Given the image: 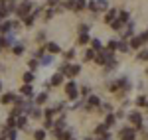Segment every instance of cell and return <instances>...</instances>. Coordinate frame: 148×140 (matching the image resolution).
<instances>
[{"mask_svg":"<svg viewBox=\"0 0 148 140\" xmlns=\"http://www.w3.org/2000/svg\"><path fill=\"white\" fill-rule=\"evenodd\" d=\"M30 10H32V0H22V4L16 8V14H18L20 18H24Z\"/></svg>","mask_w":148,"mask_h":140,"instance_id":"1","label":"cell"},{"mask_svg":"<svg viewBox=\"0 0 148 140\" xmlns=\"http://www.w3.org/2000/svg\"><path fill=\"white\" fill-rule=\"evenodd\" d=\"M65 93H67V99H69V101H75V99L79 97V91H77V87H75V83H73V81H67Z\"/></svg>","mask_w":148,"mask_h":140,"instance_id":"2","label":"cell"},{"mask_svg":"<svg viewBox=\"0 0 148 140\" xmlns=\"http://www.w3.org/2000/svg\"><path fill=\"white\" fill-rule=\"evenodd\" d=\"M119 136H121V140H134L136 138V130L134 128H123L121 132H119Z\"/></svg>","mask_w":148,"mask_h":140,"instance_id":"3","label":"cell"},{"mask_svg":"<svg viewBox=\"0 0 148 140\" xmlns=\"http://www.w3.org/2000/svg\"><path fill=\"white\" fill-rule=\"evenodd\" d=\"M128 120H130L134 126H138V124H142V115H140L138 111H130V115H128Z\"/></svg>","mask_w":148,"mask_h":140,"instance_id":"4","label":"cell"},{"mask_svg":"<svg viewBox=\"0 0 148 140\" xmlns=\"http://www.w3.org/2000/svg\"><path fill=\"white\" fill-rule=\"evenodd\" d=\"M142 44H144V42H142V38H140V36H132V38H130L128 47H130V49H140V47H142Z\"/></svg>","mask_w":148,"mask_h":140,"instance_id":"5","label":"cell"},{"mask_svg":"<svg viewBox=\"0 0 148 140\" xmlns=\"http://www.w3.org/2000/svg\"><path fill=\"white\" fill-rule=\"evenodd\" d=\"M44 49H46L47 53H51V55H56V53H59V51H61V47L57 46V44H53V42H49V44H47Z\"/></svg>","mask_w":148,"mask_h":140,"instance_id":"6","label":"cell"},{"mask_svg":"<svg viewBox=\"0 0 148 140\" xmlns=\"http://www.w3.org/2000/svg\"><path fill=\"white\" fill-rule=\"evenodd\" d=\"M79 71H81L79 65H73V63H69V67H67V71H65V75H67V77H75Z\"/></svg>","mask_w":148,"mask_h":140,"instance_id":"7","label":"cell"},{"mask_svg":"<svg viewBox=\"0 0 148 140\" xmlns=\"http://www.w3.org/2000/svg\"><path fill=\"white\" fill-rule=\"evenodd\" d=\"M61 81H63V73H56V75L49 79V83H47V85H51V87H57V85H59Z\"/></svg>","mask_w":148,"mask_h":140,"instance_id":"8","label":"cell"},{"mask_svg":"<svg viewBox=\"0 0 148 140\" xmlns=\"http://www.w3.org/2000/svg\"><path fill=\"white\" fill-rule=\"evenodd\" d=\"M14 97H16L14 93H4L2 97H0V101H2L4 105H10V103H14Z\"/></svg>","mask_w":148,"mask_h":140,"instance_id":"9","label":"cell"},{"mask_svg":"<svg viewBox=\"0 0 148 140\" xmlns=\"http://www.w3.org/2000/svg\"><path fill=\"white\" fill-rule=\"evenodd\" d=\"M26 124H28V118L26 117H16V128H26Z\"/></svg>","mask_w":148,"mask_h":140,"instance_id":"10","label":"cell"},{"mask_svg":"<svg viewBox=\"0 0 148 140\" xmlns=\"http://www.w3.org/2000/svg\"><path fill=\"white\" fill-rule=\"evenodd\" d=\"M89 107H101V99L97 95H89Z\"/></svg>","mask_w":148,"mask_h":140,"instance_id":"11","label":"cell"},{"mask_svg":"<svg viewBox=\"0 0 148 140\" xmlns=\"http://www.w3.org/2000/svg\"><path fill=\"white\" fill-rule=\"evenodd\" d=\"M10 30H12V22H8V20H6L4 24H0V34H8Z\"/></svg>","mask_w":148,"mask_h":140,"instance_id":"12","label":"cell"},{"mask_svg":"<svg viewBox=\"0 0 148 140\" xmlns=\"http://www.w3.org/2000/svg\"><path fill=\"white\" fill-rule=\"evenodd\" d=\"M20 93H22V95H26V97H34V91H32V87H30L28 83H26V85H24L22 89H20Z\"/></svg>","mask_w":148,"mask_h":140,"instance_id":"13","label":"cell"},{"mask_svg":"<svg viewBox=\"0 0 148 140\" xmlns=\"http://www.w3.org/2000/svg\"><path fill=\"white\" fill-rule=\"evenodd\" d=\"M114 122H116V117L114 115H107V120H105V124H107V128H111V126H114Z\"/></svg>","mask_w":148,"mask_h":140,"instance_id":"14","label":"cell"},{"mask_svg":"<svg viewBox=\"0 0 148 140\" xmlns=\"http://www.w3.org/2000/svg\"><path fill=\"white\" fill-rule=\"evenodd\" d=\"M116 14H119V10H109V12H107V18H105V22L111 24L114 18H116Z\"/></svg>","mask_w":148,"mask_h":140,"instance_id":"15","label":"cell"},{"mask_svg":"<svg viewBox=\"0 0 148 140\" xmlns=\"http://www.w3.org/2000/svg\"><path fill=\"white\" fill-rule=\"evenodd\" d=\"M116 18H119L121 22H128V18H130V14H128L126 10H121L119 14H116Z\"/></svg>","mask_w":148,"mask_h":140,"instance_id":"16","label":"cell"},{"mask_svg":"<svg viewBox=\"0 0 148 140\" xmlns=\"http://www.w3.org/2000/svg\"><path fill=\"white\" fill-rule=\"evenodd\" d=\"M116 49H119V51H130V47H128V44H126V40L119 42V44H116Z\"/></svg>","mask_w":148,"mask_h":140,"instance_id":"17","label":"cell"},{"mask_svg":"<svg viewBox=\"0 0 148 140\" xmlns=\"http://www.w3.org/2000/svg\"><path fill=\"white\" fill-rule=\"evenodd\" d=\"M87 8V0H75V10H85Z\"/></svg>","mask_w":148,"mask_h":140,"instance_id":"18","label":"cell"},{"mask_svg":"<svg viewBox=\"0 0 148 140\" xmlns=\"http://www.w3.org/2000/svg\"><path fill=\"white\" fill-rule=\"evenodd\" d=\"M91 38L87 36V32H79V44H89Z\"/></svg>","mask_w":148,"mask_h":140,"instance_id":"19","label":"cell"},{"mask_svg":"<svg viewBox=\"0 0 148 140\" xmlns=\"http://www.w3.org/2000/svg\"><path fill=\"white\" fill-rule=\"evenodd\" d=\"M30 117L32 118H40L42 117V111H40L38 107H32V109H30Z\"/></svg>","mask_w":148,"mask_h":140,"instance_id":"20","label":"cell"},{"mask_svg":"<svg viewBox=\"0 0 148 140\" xmlns=\"http://www.w3.org/2000/svg\"><path fill=\"white\" fill-rule=\"evenodd\" d=\"M132 36H134V30H132V24H130V26H128V28L125 30V34H123V38H125V40H130Z\"/></svg>","mask_w":148,"mask_h":140,"instance_id":"21","label":"cell"},{"mask_svg":"<svg viewBox=\"0 0 148 140\" xmlns=\"http://www.w3.org/2000/svg\"><path fill=\"white\" fill-rule=\"evenodd\" d=\"M34 73H32V71H28V73H24V81L28 83V85H32V83H34Z\"/></svg>","mask_w":148,"mask_h":140,"instance_id":"22","label":"cell"},{"mask_svg":"<svg viewBox=\"0 0 148 140\" xmlns=\"http://www.w3.org/2000/svg\"><path fill=\"white\" fill-rule=\"evenodd\" d=\"M47 101V93H40L36 97V105H42V103H46Z\"/></svg>","mask_w":148,"mask_h":140,"instance_id":"23","label":"cell"},{"mask_svg":"<svg viewBox=\"0 0 148 140\" xmlns=\"http://www.w3.org/2000/svg\"><path fill=\"white\" fill-rule=\"evenodd\" d=\"M123 24H125V22H121L119 18H114L113 22H111V28H113V30H121V28H123Z\"/></svg>","mask_w":148,"mask_h":140,"instance_id":"24","label":"cell"},{"mask_svg":"<svg viewBox=\"0 0 148 140\" xmlns=\"http://www.w3.org/2000/svg\"><path fill=\"white\" fill-rule=\"evenodd\" d=\"M63 8L65 10H75V0H65L63 2Z\"/></svg>","mask_w":148,"mask_h":140,"instance_id":"25","label":"cell"},{"mask_svg":"<svg viewBox=\"0 0 148 140\" xmlns=\"http://www.w3.org/2000/svg\"><path fill=\"white\" fill-rule=\"evenodd\" d=\"M91 47L95 49V51H99V49H103V44H101V40H91Z\"/></svg>","mask_w":148,"mask_h":140,"instance_id":"26","label":"cell"},{"mask_svg":"<svg viewBox=\"0 0 148 140\" xmlns=\"http://www.w3.org/2000/svg\"><path fill=\"white\" fill-rule=\"evenodd\" d=\"M6 140H16V128H8V132H6Z\"/></svg>","mask_w":148,"mask_h":140,"instance_id":"27","label":"cell"},{"mask_svg":"<svg viewBox=\"0 0 148 140\" xmlns=\"http://www.w3.org/2000/svg\"><path fill=\"white\" fill-rule=\"evenodd\" d=\"M34 138H36V140H44V138H46V132H44L42 128L36 130V132H34Z\"/></svg>","mask_w":148,"mask_h":140,"instance_id":"28","label":"cell"},{"mask_svg":"<svg viewBox=\"0 0 148 140\" xmlns=\"http://www.w3.org/2000/svg\"><path fill=\"white\" fill-rule=\"evenodd\" d=\"M51 61H53V57H51V53H47V55H42V63H44V65H49Z\"/></svg>","mask_w":148,"mask_h":140,"instance_id":"29","label":"cell"},{"mask_svg":"<svg viewBox=\"0 0 148 140\" xmlns=\"http://www.w3.org/2000/svg\"><path fill=\"white\" fill-rule=\"evenodd\" d=\"M105 132H107V124H99V126L95 128V134H99V136L105 134Z\"/></svg>","mask_w":148,"mask_h":140,"instance_id":"30","label":"cell"},{"mask_svg":"<svg viewBox=\"0 0 148 140\" xmlns=\"http://www.w3.org/2000/svg\"><path fill=\"white\" fill-rule=\"evenodd\" d=\"M146 101H148V97H144V95H140V97L136 99V105H138V107H144V105H146Z\"/></svg>","mask_w":148,"mask_h":140,"instance_id":"31","label":"cell"},{"mask_svg":"<svg viewBox=\"0 0 148 140\" xmlns=\"http://www.w3.org/2000/svg\"><path fill=\"white\" fill-rule=\"evenodd\" d=\"M14 53H16V55H22L24 53V46L22 44H16V46H14Z\"/></svg>","mask_w":148,"mask_h":140,"instance_id":"32","label":"cell"},{"mask_svg":"<svg viewBox=\"0 0 148 140\" xmlns=\"http://www.w3.org/2000/svg\"><path fill=\"white\" fill-rule=\"evenodd\" d=\"M44 115H46V118H53V115H56V109H51V107H49V109H46V111H44Z\"/></svg>","mask_w":148,"mask_h":140,"instance_id":"33","label":"cell"},{"mask_svg":"<svg viewBox=\"0 0 148 140\" xmlns=\"http://www.w3.org/2000/svg\"><path fill=\"white\" fill-rule=\"evenodd\" d=\"M97 6H99V10H107V8H109L107 0H97Z\"/></svg>","mask_w":148,"mask_h":140,"instance_id":"34","label":"cell"},{"mask_svg":"<svg viewBox=\"0 0 148 140\" xmlns=\"http://www.w3.org/2000/svg\"><path fill=\"white\" fill-rule=\"evenodd\" d=\"M83 57H85V59H93V57H95V49H93V47H91V49H87Z\"/></svg>","mask_w":148,"mask_h":140,"instance_id":"35","label":"cell"},{"mask_svg":"<svg viewBox=\"0 0 148 140\" xmlns=\"http://www.w3.org/2000/svg\"><path fill=\"white\" fill-rule=\"evenodd\" d=\"M138 59H140V61H146L148 59V49H142V51L138 53Z\"/></svg>","mask_w":148,"mask_h":140,"instance_id":"36","label":"cell"},{"mask_svg":"<svg viewBox=\"0 0 148 140\" xmlns=\"http://www.w3.org/2000/svg\"><path fill=\"white\" fill-rule=\"evenodd\" d=\"M116 44H119L116 40H111V42L107 44V49H111V51H114V49H116Z\"/></svg>","mask_w":148,"mask_h":140,"instance_id":"37","label":"cell"},{"mask_svg":"<svg viewBox=\"0 0 148 140\" xmlns=\"http://www.w3.org/2000/svg\"><path fill=\"white\" fill-rule=\"evenodd\" d=\"M87 6H89V8H91L93 12H99V6H97V0H93V2H89Z\"/></svg>","mask_w":148,"mask_h":140,"instance_id":"38","label":"cell"},{"mask_svg":"<svg viewBox=\"0 0 148 140\" xmlns=\"http://www.w3.org/2000/svg\"><path fill=\"white\" fill-rule=\"evenodd\" d=\"M119 87H121V81H114V83H109V89H111V91H116V89H119Z\"/></svg>","mask_w":148,"mask_h":140,"instance_id":"39","label":"cell"},{"mask_svg":"<svg viewBox=\"0 0 148 140\" xmlns=\"http://www.w3.org/2000/svg\"><path fill=\"white\" fill-rule=\"evenodd\" d=\"M28 65H30V69H32V71H34L36 69V67H38V65H40V63H38V59H32V61H30V63H28Z\"/></svg>","mask_w":148,"mask_h":140,"instance_id":"40","label":"cell"},{"mask_svg":"<svg viewBox=\"0 0 148 140\" xmlns=\"http://www.w3.org/2000/svg\"><path fill=\"white\" fill-rule=\"evenodd\" d=\"M8 126H10V128H16V117L8 118Z\"/></svg>","mask_w":148,"mask_h":140,"instance_id":"41","label":"cell"},{"mask_svg":"<svg viewBox=\"0 0 148 140\" xmlns=\"http://www.w3.org/2000/svg\"><path fill=\"white\" fill-rule=\"evenodd\" d=\"M75 57V51H73V49H69L67 53H65V59H73Z\"/></svg>","mask_w":148,"mask_h":140,"instance_id":"42","label":"cell"},{"mask_svg":"<svg viewBox=\"0 0 148 140\" xmlns=\"http://www.w3.org/2000/svg\"><path fill=\"white\" fill-rule=\"evenodd\" d=\"M53 18V10H47L46 12V20H51Z\"/></svg>","mask_w":148,"mask_h":140,"instance_id":"43","label":"cell"},{"mask_svg":"<svg viewBox=\"0 0 148 140\" xmlns=\"http://www.w3.org/2000/svg\"><path fill=\"white\" fill-rule=\"evenodd\" d=\"M67 67H69V63H67V61H65V63L61 65V71H59V73H65V71H67Z\"/></svg>","mask_w":148,"mask_h":140,"instance_id":"44","label":"cell"},{"mask_svg":"<svg viewBox=\"0 0 148 140\" xmlns=\"http://www.w3.org/2000/svg\"><path fill=\"white\" fill-rule=\"evenodd\" d=\"M140 38H142V42H148V30H146L142 36H140Z\"/></svg>","mask_w":148,"mask_h":140,"instance_id":"45","label":"cell"},{"mask_svg":"<svg viewBox=\"0 0 148 140\" xmlns=\"http://www.w3.org/2000/svg\"><path fill=\"white\" fill-rule=\"evenodd\" d=\"M0 140H6V136H0Z\"/></svg>","mask_w":148,"mask_h":140,"instance_id":"46","label":"cell"},{"mask_svg":"<svg viewBox=\"0 0 148 140\" xmlns=\"http://www.w3.org/2000/svg\"><path fill=\"white\" fill-rule=\"evenodd\" d=\"M97 140H105V138H103V136H99V138H97Z\"/></svg>","mask_w":148,"mask_h":140,"instance_id":"47","label":"cell"},{"mask_svg":"<svg viewBox=\"0 0 148 140\" xmlns=\"http://www.w3.org/2000/svg\"><path fill=\"white\" fill-rule=\"evenodd\" d=\"M144 107H146V111H148V101H146V105H144Z\"/></svg>","mask_w":148,"mask_h":140,"instance_id":"48","label":"cell"},{"mask_svg":"<svg viewBox=\"0 0 148 140\" xmlns=\"http://www.w3.org/2000/svg\"><path fill=\"white\" fill-rule=\"evenodd\" d=\"M4 2H14V0H4Z\"/></svg>","mask_w":148,"mask_h":140,"instance_id":"49","label":"cell"},{"mask_svg":"<svg viewBox=\"0 0 148 140\" xmlns=\"http://www.w3.org/2000/svg\"><path fill=\"white\" fill-rule=\"evenodd\" d=\"M144 138H148V132H146V134H144Z\"/></svg>","mask_w":148,"mask_h":140,"instance_id":"50","label":"cell"},{"mask_svg":"<svg viewBox=\"0 0 148 140\" xmlns=\"http://www.w3.org/2000/svg\"><path fill=\"white\" fill-rule=\"evenodd\" d=\"M0 91H2V83H0Z\"/></svg>","mask_w":148,"mask_h":140,"instance_id":"51","label":"cell"},{"mask_svg":"<svg viewBox=\"0 0 148 140\" xmlns=\"http://www.w3.org/2000/svg\"><path fill=\"white\" fill-rule=\"evenodd\" d=\"M83 140H91V138H83Z\"/></svg>","mask_w":148,"mask_h":140,"instance_id":"52","label":"cell"},{"mask_svg":"<svg viewBox=\"0 0 148 140\" xmlns=\"http://www.w3.org/2000/svg\"><path fill=\"white\" fill-rule=\"evenodd\" d=\"M0 51H2V46H0Z\"/></svg>","mask_w":148,"mask_h":140,"instance_id":"53","label":"cell"}]
</instances>
